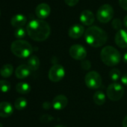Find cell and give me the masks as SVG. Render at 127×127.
Instances as JSON below:
<instances>
[{"label": "cell", "instance_id": "2", "mask_svg": "<svg viewBox=\"0 0 127 127\" xmlns=\"http://www.w3.org/2000/svg\"><path fill=\"white\" fill-rule=\"evenodd\" d=\"M86 42L94 48H100L104 45L108 39L107 33L98 26H91L85 32Z\"/></svg>", "mask_w": 127, "mask_h": 127}, {"label": "cell", "instance_id": "32", "mask_svg": "<svg viewBox=\"0 0 127 127\" xmlns=\"http://www.w3.org/2000/svg\"><path fill=\"white\" fill-rule=\"evenodd\" d=\"M121 82L124 85L127 86V73L121 77Z\"/></svg>", "mask_w": 127, "mask_h": 127}, {"label": "cell", "instance_id": "9", "mask_svg": "<svg viewBox=\"0 0 127 127\" xmlns=\"http://www.w3.org/2000/svg\"><path fill=\"white\" fill-rule=\"evenodd\" d=\"M69 53L70 57L76 60H83L87 56V51L85 47L79 44L72 45L70 48Z\"/></svg>", "mask_w": 127, "mask_h": 127}, {"label": "cell", "instance_id": "28", "mask_svg": "<svg viewBox=\"0 0 127 127\" xmlns=\"http://www.w3.org/2000/svg\"><path fill=\"white\" fill-rule=\"evenodd\" d=\"M53 119V118L52 116H50L49 115H44L40 118V121L43 123H48L50 122Z\"/></svg>", "mask_w": 127, "mask_h": 127}, {"label": "cell", "instance_id": "36", "mask_svg": "<svg viewBox=\"0 0 127 127\" xmlns=\"http://www.w3.org/2000/svg\"><path fill=\"white\" fill-rule=\"evenodd\" d=\"M66 127L65 126H63V125H58V126H56V127Z\"/></svg>", "mask_w": 127, "mask_h": 127}, {"label": "cell", "instance_id": "6", "mask_svg": "<svg viewBox=\"0 0 127 127\" xmlns=\"http://www.w3.org/2000/svg\"><path fill=\"white\" fill-rule=\"evenodd\" d=\"M106 95L109 99L112 101L120 100L124 95V88L118 83H112L107 88Z\"/></svg>", "mask_w": 127, "mask_h": 127}, {"label": "cell", "instance_id": "16", "mask_svg": "<svg viewBox=\"0 0 127 127\" xmlns=\"http://www.w3.org/2000/svg\"><path fill=\"white\" fill-rule=\"evenodd\" d=\"M31 71V70L29 68L28 65L22 64L16 68L15 71V75L18 79H24L30 75Z\"/></svg>", "mask_w": 127, "mask_h": 127}, {"label": "cell", "instance_id": "19", "mask_svg": "<svg viewBox=\"0 0 127 127\" xmlns=\"http://www.w3.org/2000/svg\"><path fill=\"white\" fill-rule=\"evenodd\" d=\"M16 90L18 93L22 95H26L28 94L31 91V86L28 83L25 82H21L16 84Z\"/></svg>", "mask_w": 127, "mask_h": 127}, {"label": "cell", "instance_id": "26", "mask_svg": "<svg viewBox=\"0 0 127 127\" xmlns=\"http://www.w3.org/2000/svg\"><path fill=\"white\" fill-rule=\"evenodd\" d=\"M112 28L115 30H117L118 31H120V30L122 29L123 24H122V22H121V20L120 19H115L112 21Z\"/></svg>", "mask_w": 127, "mask_h": 127}, {"label": "cell", "instance_id": "22", "mask_svg": "<svg viewBox=\"0 0 127 127\" xmlns=\"http://www.w3.org/2000/svg\"><path fill=\"white\" fill-rule=\"evenodd\" d=\"M27 106V100L24 97H18L14 103V107L17 110H23Z\"/></svg>", "mask_w": 127, "mask_h": 127}, {"label": "cell", "instance_id": "1", "mask_svg": "<svg viewBox=\"0 0 127 127\" xmlns=\"http://www.w3.org/2000/svg\"><path fill=\"white\" fill-rule=\"evenodd\" d=\"M28 36L37 42L46 40L50 35L51 29L49 25L43 19H33L26 26Z\"/></svg>", "mask_w": 127, "mask_h": 127}, {"label": "cell", "instance_id": "12", "mask_svg": "<svg viewBox=\"0 0 127 127\" xmlns=\"http://www.w3.org/2000/svg\"><path fill=\"white\" fill-rule=\"evenodd\" d=\"M68 103V100L67 98V97L65 95H57L52 100V107L55 109V110H62L64 109Z\"/></svg>", "mask_w": 127, "mask_h": 127}, {"label": "cell", "instance_id": "13", "mask_svg": "<svg viewBox=\"0 0 127 127\" xmlns=\"http://www.w3.org/2000/svg\"><path fill=\"white\" fill-rule=\"evenodd\" d=\"M80 22L85 26L91 25L95 21V16L92 11L89 10H83L80 14Z\"/></svg>", "mask_w": 127, "mask_h": 127}, {"label": "cell", "instance_id": "4", "mask_svg": "<svg viewBox=\"0 0 127 127\" xmlns=\"http://www.w3.org/2000/svg\"><path fill=\"white\" fill-rule=\"evenodd\" d=\"M10 50L11 52L17 57L27 58L31 54L33 48L27 41L17 39L12 42L10 45Z\"/></svg>", "mask_w": 127, "mask_h": 127}, {"label": "cell", "instance_id": "27", "mask_svg": "<svg viewBox=\"0 0 127 127\" xmlns=\"http://www.w3.org/2000/svg\"><path fill=\"white\" fill-rule=\"evenodd\" d=\"M81 67L83 70H89L91 68V63L89 60H83L81 62Z\"/></svg>", "mask_w": 127, "mask_h": 127}, {"label": "cell", "instance_id": "15", "mask_svg": "<svg viewBox=\"0 0 127 127\" xmlns=\"http://www.w3.org/2000/svg\"><path fill=\"white\" fill-rule=\"evenodd\" d=\"M13 112V108L12 105L8 102H1L0 103V117L1 118H8Z\"/></svg>", "mask_w": 127, "mask_h": 127}, {"label": "cell", "instance_id": "34", "mask_svg": "<svg viewBox=\"0 0 127 127\" xmlns=\"http://www.w3.org/2000/svg\"><path fill=\"white\" fill-rule=\"evenodd\" d=\"M124 25H125V27L127 28V15L124 17Z\"/></svg>", "mask_w": 127, "mask_h": 127}, {"label": "cell", "instance_id": "3", "mask_svg": "<svg viewBox=\"0 0 127 127\" xmlns=\"http://www.w3.org/2000/svg\"><path fill=\"white\" fill-rule=\"evenodd\" d=\"M100 58L105 65L112 67L121 62V55L115 48L108 45L102 49L100 52Z\"/></svg>", "mask_w": 127, "mask_h": 127}, {"label": "cell", "instance_id": "11", "mask_svg": "<svg viewBox=\"0 0 127 127\" xmlns=\"http://www.w3.org/2000/svg\"><path fill=\"white\" fill-rule=\"evenodd\" d=\"M116 45L121 48H127V31L121 29L118 31L115 37Z\"/></svg>", "mask_w": 127, "mask_h": 127}, {"label": "cell", "instance_id": "30", "mask_svg": "<svg viewBox=\"0 0 127 127\" xmlns=\"http://www.w3.org/2000/svg\"><path fill=\"white\" fill-rule=\"evenodd\" d=\"M120 6L125 10H127V0H119Z\"/></svg>", "mask_w": 127, "mask_h": 127}, {"label": "cell", "instance_id": "38", "mask_svg": "<svg viewBox=\"0 0 127 127\" xmlns=\"http://www.w3.org/2000/svg\"><path fill=\"white\" fill-rule=\"evenodd\" d=\"M0 14H1V11H0Z\"/></svg>", "mask_w": 127, "mask_h": 127}, {"label": "cell", "instance_id": "29", "mask_svg": "<svg viewBox=\"0 0 127 127\" xmlns=\"http://www.w3.org/2000/svg\"><path fill=\"white\" fill-rule=\"evenodd\" d=\"M79 1V0H64L65 3L70 7H73V6L76 5L78 4Z\"/></svg>", "mask_w": 127, "mask_h": 127}, {"label": "cell", "instance_id": "8", "mask_svg": "<svg viewBox=\"0 0 127 127\" xmlns=\"http://www.w3.org/2000/svg\"><path fill=\"white\" fill-rule=\"evenodd\" d=\"M64 75H65V70L64 67L59 64L53 65L50 68L48 74L49 79L52 82H55V83L61 81L64 78Z\"/></svg>", "mask_w": 127, "mask_h": 127}, {"label": "cell", "instance_id": "23", "mask_svg": "<svg viewBox=\"0 0 127 127\" xmlns=\"http://www.w3.org/2000/svg\"><path fill=\"white\" fill-rule=\"evenodd\" d=\"M109 77L110 79L114 81V82H117L121 78V72L119 69L118 68H113L109 71Z\"/></svg>", "mask_w": 127, "mask_h": 127}, {"label": "cell", "instance_id": "24", "mask_svg": "<svg viewBox=\"0 0 127 127\" xmlns=\"http://www.w3.org/2000/svg\"><path fill=\"white\" fill-rule=\"evenodd\" d=\"M26 33H27L26 29L23 28V27L16 28V30L14 31V36H15V37H16L19 39L24 38L25 36Z\"/></svg>", "mask_w": 127, "mask_h": 127}, {"label": "cell", "instance_id": "25", "mask_svg": "<svg viewBox=\"0 0 127 127\" xmlns=\"http://www.w3.org/2000/svg\"><path fill=\"white\" fill-rule=\"evenodd\" d=\"M10 89V83L8 81L4 80H0V92L6 93L9 92Z\"/></svg>", "mask_w": 127, "mask_h": 127}, {"label": "cell", "instance_id": "21", "mask_svg": "<svg viewBox=\"0 0 127 127\" xmlns=\"http://www.w3.org/2000/svg\"><path fill=\"white\" fill-rule=\"evenodd\" d=\"M27 65L31 71H36L40 67V60L37 56H31L28 59Z\"/></svg>", "mask_w": 127, "mask_h": 127}, {"label": "cell", "instance_id": "18", "mask_svg": "<svg viewBox=\"0 0 127 127\" xmlns=\"http://www.w3.org/2000/svg\"><path fill=\"white\" fill-rule=\"evenodd\" d=\"M13 72V67L11 64H5L0 69V74L2 77L7 78L12 75Z\"/></svg>", "mask_w": 127, "mask_h": 127}, {"label": "cell", "instance_id": "20", "mask_svg": "<svg viewBox=\"0 0 127 127\" xmlns=\"http://www.w3.org/2000/svg\"><path fill=\"white\" fill-rule=\"evenodd\" d=\"M106 95L102 92V91H98L96 92L94 95V102L98 105V106H102L106 102Z\"/></svg>", "mask_w": 127, "mask_h": 127}, {"label": "cell", "instance_id": "37", "mask_svg": "<svg viewBox=\"0 0 127 127\" xmlns=\"http://www.w3.org/2000/svg\"><path fill=\"white\" fill-rule=\"evenodd\" d=\"M0 127H3V126H2V124H0Z\"/></svg>", "mask_w": 127, "mask_h": 127}, {"label": "cell", "instance_id": "7", "mask_svg": "<svg viewBox=\"0 0 127 127\" xmlns=\"http://www.w3.org/2000/svg\"><path fill=\"white\" fill-rule=\"evenodd\" d=\"M85 83L89 89H97L102 86V77L98 72L90 71L85 77Z\"/></svg>", "mask_w": 127, "mask_h": 127}, {"label": "cell", "instance_id": "33", "mask_svg": "<svg viewBox=\"0 0 127 127\" xmlns=\"http://www.w3.org/2000/svg\"><path fill=\"white\" fill-rule=\"evenodd\" d=\"M122 125H123V127H127V115L124 118V119L122 122Z\"/></svg>", "mask_w": 127, "mask_h": 127}, {"label": "cell", "instance_id": "14", "mask_svg": "<svg viewBox=\"0 0 127 127\" xmlns=\"http://www.w3.org/2000/svg\"><path fill=\"white\" fill-rule=\"evenodd\" d=\"M85 28L79 24H76L71 26L68 30V35L72 39H79L85 33Z\"/></svg>", "mask_w": 127, "mask_h": 127}, {"label": "cell", "instance_id": "17", "mask_svg": "<svg viewBox=\"0 0 127 127\" xmlns=\"http://www.w3.org/2000/svg\"><path fill=\"white\" fill-rule=\"evenodd\" d=\"M27 22V19L26 17L22 15V14H16L14 15L11 19H10V23L11 25L16 28H22Z\"/></svg>", "mask_w": 127, "mask_h": 127}, {"label": "cell", "instance_id": "35", "mask_svg": "<svg viewBox=\"0 0 127 127\" xmlns=\"http://www.w3.org/2000/svg\"><path fill=\"white\" fill-rule=\"evenodd\" d=\"M124 61L127 63V53H125V54H124Z\"/></svg>", "mask_w": 127, "mask_h": 127}, {"label": "cell", "instance_id": "31", "mask_svg": "<svg viewBox=\"0 0 127 127\" xmlns=\"http://www.w3.org/2000/svg\"><path fill=\"white\" fill-rule=\"evenodd\" d=\"M52 106V104L50 103L49 102H44V103H43V108L44 109H46V110L50 109Z\"/></svg>", "mask_w": 127, "mask_h": 127}, {"label": "cell", "instance_id": "5", "mask_svg": "<svg viewBox=\"0 0 127 127\" xmlns=\"http://www.w3.org/2000/svg\"><path fill=\"white\" fill-rule=\"evenodd\" d=\"M114 17V9L109 4H105L100 7L97 12V18L101 23H107Z\"/></svg>", "mask_w": 127, "mask_h": 127}, {"label": "cell", "instance_id": "10", "mask_svg": "<svg viewBox=\"0 0 127 127\" xmlns=\"http://www.w3.org/2000/svg\"><path fill=\"white\" fill-rule=\"evenodd\" d=\"M50 12H51V8L49 5L46 3L39 4L35 9L36 15L40 19H44L47 18L49 16Z\"/></svg>", "mask_w": 127, "mask_h": 127}]
</instances>
